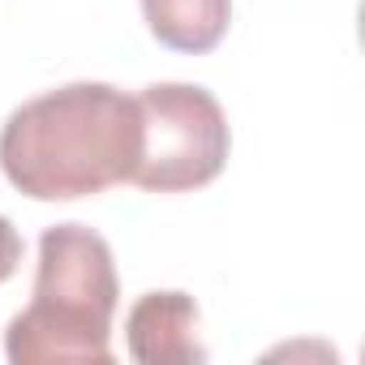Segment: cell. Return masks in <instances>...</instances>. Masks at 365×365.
I'll return each mask as SVG.
<instances>
[{"label": "cell", "mask_w": 365, "mask_h": 365, "mask_svg": "<svg viewBox=\"0 0 365 365\" xmlns=\"http://www.w3.org/2000/svg\"><path fill=\"white\" fill-rule=\"evenodd\" d=\"M125 348L138 365H198L207 361L202 314L190 292H146L129 305Z\"/></svg>", "instance_id": "obj_4"}, {"label": "cell", "mask_w": 365, "mask_h": 365, "mask_svg": "<svg viewBox=\"0 0 365 365\" xmlns=\"http://www.w3.org/2000/svg\"><path fill=\"white\" fill-rule=\"evenodd\" d=\"M142 150L133 163V185L146 194L202 190L224 172L232 133L220 99L207 86L155 82L138 95Z\"/></svg>", "instance_id": "obj_3"}, {"label": "cell", "mask_w": 365, "mask_h": 365, "mask_svg": "<svg viewBox=\"0 0 365 365\" xmlns=\"http://www.w3.org/2000/svg\"><path fill=\"white\" fill-rule=\"evenodd\" d=\"M120 301L112 245L86 224H56L39 237L35 292L5 327L14 365H108Z\"/></svg>", "instance_id": "obj_2"}, {"label": "cell", "mask_w": 365, "mask_h": 365, "mask_svg": "<svg viewBox=\"0 0 365 365\" xmlns=\"http://www.w3.org/2000/svg\"><path fill=\"white\" fill-rule=\"evenodd\" d=\"M138 99L108 82H69L26 99L0 129V172L35 202H73L133 176Z\"/></svg>", "instance_id": "obj_1"}, {"label": "cell", "mask_w": 365, "mask_h": 365, "mask_svg": "<svg viewBox=\"0 0 365 365\" xmlns=\"http://www.w3.org/2000/svg\"><path fill=\"white\" fill-rule=\"evenodd\" d=\"M150 35L172 52H215L232 26V0H142Z\"/></svg>", "instance_id": "obj_5"}, {"label": "cell", "mask_w": 365, "mask_h": 365, "mask_svg": "<svg viewBox=\"0 0 365 365\" xmlns=\"http://www.w3.org/2000/svg\"><path fill=\"white\" fill-rule=\"evenodd\" d=\"M22 232L5 220V215H0V284H5V279H14L18 275V267H22Z\"/></svg>", "instance_id": "obj_6"}]
</instances>
